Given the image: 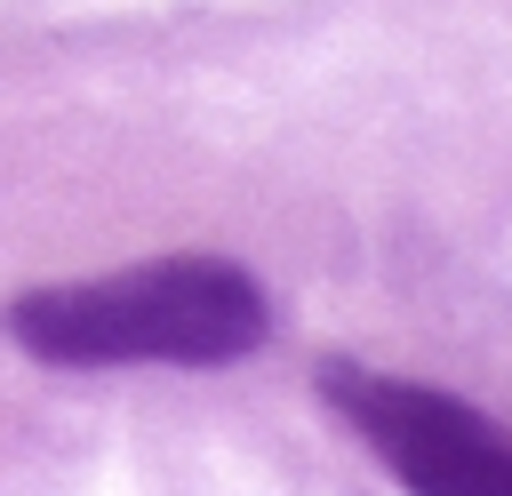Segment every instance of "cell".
Returning <instances> with one entry per match:
<instances>
[{
	"label": "cell",
	"mask_w": 512,
	"mask_h": 496,
	"mask_svg": "<svg viewBox=\"0 0 512 496\" xmlns=\"http://www.w3.org/2000/svg\"><path fill=\"white\" fill-rule=\"evenodd\" d=\"M264 328H272L264 288L224 256H152L8 304V336L56 368H120V360L216 368L256 352Z\"/></svg>",
	"instance_id": "cell-1"
},
{
	"label": "cell",
	"mask_w": 512,
	"mask_h": 496,
	"mask_svg": "<svg viewBox=\"0 0 512 496\" xmlns=\"http://www.w3.org/2000/svg\"><path fill=\"white\" fill-rule=\"evenodd\" d=\"M320 392L352 416V432L408 480V496H512V440L432 392V384H400V376H376V368H320Z\"/></svg>",
	"instance_id": "cell-2"
}]
</instances>
